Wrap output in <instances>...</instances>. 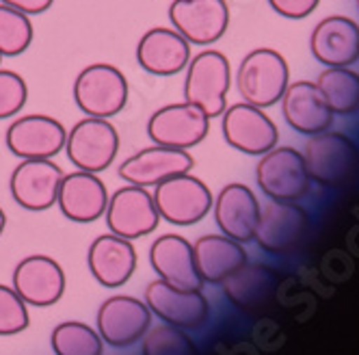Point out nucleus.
Wrapping results in <instances>:
<instances>
[{
  "mask_svg": "<svg viewBox=\"0 0 359 355\" xmlns=\"http://www.w3.org/2000/svg\"><path fill=\"white\" fill-rule=\"evenodd\" d=\"M33 22L9 5L0 3V57H18L33 43Z\"/></svg>",
  "mask_w": 359,
  "mask_h": 355,
  "instance_id": "nucleus-29",
  "label": "nucleus"
},
{
  "mask_svg": "<svg viewBox=\"0 0 359 355\" xmlns=\"http://www.w3.org/2000/svg\"><path fill=\"white\" fill-rule=\"evenodd\" d=\"M307 230L310 217L297 201H271L264 210H260L255 241L269 253H288L301 245Z\"/></svg>",
  "mask_w": 359,
  "mask_h": 355,
  "instance_id": "nucleus-14",
  "label": "nucleus"
},
{
  "mask_svg": "<svg viewBox=\"0 0 359 355\" xmlns=\"http://www.w3.org/2000/svg\"><path fill=\"white\" fill-rule=\"evenodd\" d=\"M29 325V310L24 299L0 284V336H13L24 332Z\"/></svg>",
  "mask_w": 359,
  "mask_h": 355,
  "instance_id": "nucleus-32",
  "label": "nucleus"
},
{
  "mask_svg": "<svg viewBox=\"0 0 359 355\" xmlns=\"http://www.w3.org/2000/svg\"><path fill=\"white\" fill-rule=\"evenodd\" d=\"M87 262L91 275L102 286L117 288L133 277L137 269V251L128 239H121L111 232L104 236H97L91 243Z\"/></svg>",
  "mask_w": 359,
  "mask_h": 355,
  "instance_id": "nucleus-25",
  "label": "nucleus"
},
{
  "mask_svg": "<svg viewBox=\"0 0 359 355\" xmlns=\"http://www.w3.org/2000/svg\"><path fill=\"white\" fill-rule=\"evenodd\" d=\"M318 89L323 91L333 115H353L359 111V74L348 67H327L320 72Z\"/></svg>",
  "mask_w": 359,
  "mask_h": 355,
  "instance_id": "nucleus-28",
  "label": "nucleus"
},
{
  "mask_svg": "<svg viewBox=\"0 0 359 355\" xmlns=\"http://www.w3.org/2000/svg\"><path fill=\"white\" fill-rule=\"evenodd\" d=\"M215 219L221 232L238 243H249L255 236L260 219V204L253 191L241 182H232L221 189L212 201Z\"/></svg>",
  "mask_w": 359,
  "mask_h": 355,
  "instance_id": "nucleus-21",
  "label": "nucleus"
},
{
  "mask_svg": "<svg viewBox=\"0 0 359 355\" xmlns=\"http://www.w3.org/2000/svg\"><path fill=\"white\" fill-rule=\"evenodd\" d=\"M65 126L41 113L22 115L13 119L7 128L5 143L18 159H55L65 147Z\"/></svg>",
  "mask_w": 359,
  "mask_h": 355,
  "instance_id": "nucleus-13",
  "label": "nucleus"
},
{
  "mask_svg": "<svg viewBox=\"0 0 359 355\" xmlns=\"http://www.w3.org/2000/svg\"><path fill=\"white\" fill-rule=\"evenodd\" d=\"M149 262L161 280L175 288L199 290L203 284L195 269L193 245L180 234H165L154 241L149 249Z\"/></svg>",
  "mask_w": 359,
  "mask_h": 355,
  "instance_id": "nucleus-23",
  "label": "nucleus"
},
{
  "mask_svg": "<svg viewBox=\"0 0 359 355\" xmlns=\"http://www.w3.org/2000/svg\"><path fill=\"white\" fill-rule=\"evenodd\" d=\"M169 22L189 43L210 46L229 27V7L225 0H173Z\"/></svg>",
  "mask_w": 359,
  "mask_h": 355,
  "instance_id": "nucleus-12",
  "label": "nucleus"
},
{
  "mask_svg": "<svg viewBox=\"0 0 359 355\" xmlns=\"http://www.w3.org/2000/svg\"><path fill=\"white\" fill-rule=\"evenodd\" d=\"M277 275L264 264H243L238 271L223 280L225 295L232 299L241 310H258L275 297Z\"/></svg>",
  "mask_w": 359,
  "mask_h": 355,
  "instance_id": "nucleus-27",
  "label": "nucleus"
},
{
  "mask_svg": "<svg viewBox=\"0 0 359 355\" xmlns=\"http://www.w3.org/2000/svg\"><path fill=\"white\" fill-rule=\"evenodd\" d=\"M29 100L27 81L18 72L0 67V119L15 117Z\"/></svg>",
  "mask_w": 359,
  "mask_h": 355,
  "instance_id": "nucleus-33",
  "label": "nucleus"
},
{
  "mask_svg": "<svg viewBox=\"0 0 359 355\" xmlns=\"http://www.w3.org/2000/svg\"><path fill=\"white\" fill-rule=\"evenodd\" d=\"M310 48L323 65L348 67L359 59V27L344 15L325 18L316 24Z\"/></svg>",
  "mask_w": 359,
  "mask_h": 355,
  "instance_id": "nucleus-24",
  "label": "nucleus"
},
{
  "mask_svg": "<svg viewBox=\"0 0 359 355\" xmlns=\"http://www.w3.org/2000/svg\"><path fill=\"white\" fill-rule=\"evenodd\" d=\"M63 149L76 169L100 173L117 159L119 133L107 117L85 115L72 126Z\"/></svg>",
  "mask_w": 359,
  "mask_h": 355,
  "instance_id": "nucleus-4",
  "label": "nucleus"
},
{
  "mask_svg": "<svg viewBox=\"0 0 359 355\" xmlns=\"http://www.w3.org/2000/svg\"><path fill=\"white\" fill-rule=\"evenodd\" d=\"M357 9H359V0H357Z\"/></svg>",
  "mask_w": 359,
  "mask_h": 355,
  "instance_id": "nucleus-37",
  "label": "nucleus"
},
{
  "mask_svg": "<svg viewBox=\"0 0 359 355\" xmlns=\"http://www.w3.org/2000/svg\"><path fill=\"white\" fill-rule=\"evenodd\" d=\"M5 225H7V215H5L3 208H0V234L5 232Z\"/></svg>",
  "mask_w": 359,
  "mask_h": 355,
  "instance_id": "nucleus-36",
  "label": "nucleus"
},
{
  "mask_svg": "<svg viewBox=\"0 0 359 355\" xmlns=\"http://www.w3.org/2000/svg\"><path fill=\"white\" fill-rule=\"evenodd\" d=\"M53 349L57 355H102V340L85 323H61L53 332Z\"/></svg>",
  "mask_w": 359,
  "mask_h": 355,
  "instance_id": "nucleus-30",
  "label": "nucleus"
},
{
  "mask_svg": "<svg viewBox=\"0 0 359 355\" xmlns=\"http://www.w3.org/2000/svg\"><path fill=\"white\" fill-rule=\"evenodd\" d=\"M147 308L165 323L180 329H197L208 319V299L201 290H182L163 280L151 282L145 288Z\"/></svg>",
  "mask_w": 359,
  "mask_h": 355,
  "instance_id": "nucleus-18",
  "label": "nucleus"
},
{
  "mask_svg": "<svg viewBox=\"0 0 359 355\" xmlns=\"http://www.w3.org/2000/svg\"><path fill=\"white\" fill-rule=\"evenodd\" d=\"M191 57V43L173 27H154L137 43L139 65L154 76H173L187 69Z\"/></svg>",
  "mask_w": 359,
  "mask_h": 355,
  "instance_id": "nucleus-20",
  "label": "nucleus"
},
{
  "mask_svg": "<svg viewBox=\"0 0 359 355\" xmlns=\"http://www.w3.org/2000/svg\"><path fill=\"white\" fill-rule=\"evenodd\" d=\"M143 355H195V347L180 327H156L143 340Z\"/></svg>",
  "mask_w": 359,
  "mask_h": 355,
  "instance_id": "nucleus-31",
  "label": "nucleus"
},
{
  "mask_svg": "<svg viewBox=\"0 0 359 355\" xmlns=\"http://www.w3.org/2000/svg\"><path fill=\"white\" fill-rule=\"evenodd\" d=\"M320 0H269V5L275 13L288 20H301L307 18L316 7Z\"/></svg>",
  "mask_w": 359,
  "mask_h": 355,
  "instance_id": "nucleus-34",
  "label": "nucleus"
},
{
  "mask_svg": "<svg viewBox=\"0 0 359 355\" xmlns=\"http://www.w3.org/2000/svg\"><path fill=\"white\" fill-rule=\"evenodd\" d=\"M193 258L201 282L221 284L234 271L247 264V251L243 243L225 234H208L197 239L193 245Z\"/></svg>",
  "mask_w": 359,
  "mask_h": 355,
  "instance_id": "nucleus-26",
  "label": "nucleus"
},
{
  "mask_svg": "<svg viewBox=\"0 0 359 355\" xmlns=\"http://www.w3.org/2000/svg\"><path fill=\"white\" fill-rule=\"evenodd\" d=\"M74 102L89 117H113L128 102V81L111 63L87 65L74 83Z\"/></svg>",
  "mask_w": 359,
  "mask_h": 355,
  "instance_id": "nucleus-3",
  "label": "nucleus"
},
{
  "mask_svg": "<svg viewBox=\"0 0 359 355\" xmlns=\"http://www.w3.org/2000/svg\"><path fill=\"white\" fill-rule=\"evenodd\" d=\"M255 180L262 193L275 201H299L310 191L312 178L307 173L305 159L294 147H273L262 154L255 167Z\"/></svg>",
  "mask_w": 359,
  "mask_h": 355,
  "instance_id": "nucleus-7",
  "label": "nucleus"
},
{
  "mask_svg": "<svg viewBox=\"0 0 359 355\" xmlns=\"http://www.w3.org/2000/svg\"><path fill=\"white\" fill-rule=\"evenodd\" d=\"M195 159L189 154V149H175L167 145L145 147L137 154L128 156L119 165V178L128 185L137 187H156L165 182L167 178H173L177 173L193 171Z\"/></svg>",
  "mask_w": 359,
  "mask_h": 355,
  "instance_id": "nucleus-15",
  "label": "nucleus"
},
{
  "mask_svg": "<svg viewBox=\"0 0 359 355\" xmlns=\"http://www.w3.org/2000/svg\"><path fill=\"white\" fill-rule=\"evenodd\" d=\"M3 5H9L27 15H39L53 7L55 0H0Z\"/></svg>",
  "mask_w": 359,
  "mask_h": 355,
  "instance_id": "nucleus-35",
  "label": "nucleus"
},
{
  "mask_svg": "<svg viewBox=\"0 0 359 355\" xmlns=\"http://www.w3.org/2000/svg\"><path fill=\"white\" fill-rule=\"evenodd\" d=\"M303 159L307 173L314 182L323 187H342L353 178L359 154L355 143L346 135L323 130L310 137Z\"/></svg>",
  "mask_w": 359,
  "mask_h": 355,
  "instance_id": "nucleus-5",
  "label": "nucleus"
},
{
  "mask_svg": "<svg viewBox=\"0 0 359 355\" xmlns=\"http://www.w3.org/2000/svg\"><path fill=\"white\" fill-rule=\"evenodd\" d=\"M232 85V67L219 50H201L191 57L184 79V100L199 107L210 119L227 109V91Z\"/></svg>",
  "mask_w": 359,
  "mask_h": 355,
  "instance_id": "nucleus-2",
  "label": "nucleus"
},
{
  "mask_svg": "<svg viewBox=\"0 0 359 355\" xmlns=\"http://www.w3.org/2000/svg\"><path fill=\"white\" fill-rule=\"evenodd\" d=\"M151 195L161 219L173 225H193L201 221L212 210L215 201L206 182L191 171L167 178L165 182L156 185Z\"/></svg>",
  "mask_w": 359,
  "mask_h": 355,
  "instance_id": "nucleus-6",
  "label": "nucleus"
},
{
  "mask_svg": "<svg viewBox=\"0 0 359 355\" xmlns=\"http://www.w3.org/2000/svg\"><path fill=\"white\" fill-rule=\"evenodd\" d=\"M104 215L109 230L128 241L151 234L161 221L158 208L154 204V195L147 193L145 187L137 185H126L109 195Z\"/></svg>",
  "mask_w": 359,
  "mask_h": 355,
  "instance_id": "nucleus-9",
  "label": "nucleus"
},
{
  "mask_svg": "<svg viewBox=\"0 0 359 355\" xmlns=\"http://www.w3.org/2000/svg\"><path fill=\"white\" fill-rule=\"evenodd\" d=\"M61 180L63 171L53 159H24L11 173L9 189L18 206L41 213L57 204Z\"/></svg>",
  "mask_w": 359,
  "mask_h": 355,
  "instance_id": "nucleus-11",
  "label": "nucleus"
},
{
  "mask_svg": "<svg viewBox=\"0 0 359 355\" xmlns=\"http://www.w3.org/2000/svg\"><path fill=\"white\" fill-rule=\"evenodd\" d=\"M149 323H151V314L147 303L126 295L107 299L97 312L100 336L111 347L135 344L145 336Z\"/></svg>",
  "mask_w": 359,
  "mask_h": 355,
  "instance_id": "nucleus-17",
  "label": "nucleus"
},
{
  "mask_svg": "<svg viewBox=\"0 0 359 355\" xmlns=\"http://www.w3.org/2000/svg\"><path fill=\"white\" fill-rule=\"evenodd\" d=\"M57 204L65 219L74 223H91L104 217L109 206V191L97 173L76 169L72 173H63Z\"/></svg>",
  "mask_w": 359,
  "mask_h": 355,
  "instance_id": "nucleus-16",
  "label": "nucleus"
},
{
  "mask_svg": "<svg viewBox=\"0 0 359 355\" xmlns=\"http://www.w3.org/2000/svg\"><path fill=\"white\" fill-rule=\"evenodd\" d=\"M281 111L290 128L301 135H318L329 130L333 123V111L318 85L312 81H297L288 85L281 95Z\"/></svg>",
  "mask_w": 359,
  "mask_h": 355,
  "instance_id": "nucleus-22",
  "label": "nucleus"
},
{
  "mask_svg": "<svg viewBox=\"0 0 359 355\" xmlns=\"http://www.w3.org/2000/svg\"><path fill=\"white\" fill-rule=\"evenodd\" d=\"M0 63H3V57H0Z\"/></svg>",
  "mask_w": 359,
  "mask_h": 355,
  "instance_id": "nucleus-38",
  "label": "nucleus"
},
{
  "mask_svg": "<svg viewBox=\"0 0 359 355\" xmlns=\"http://www.w3.org/2000/svg\"><path fill=\"white\" fill-rule=\"evenodd\" d=\"M13 290L24 299V303H31V306H53L63 297L65 273L53 258L29 256L13 271Z\"/></svg>",
  "mask_w": 359,
  "mask_h": 355,
  "instance_id": "nucleus-19",
  "label": "nucleus"
},
{
  "mask_svg": "<svg viewBox=\"0 0 359 355\" xmlns=\"http://www.w3.org/2000/svg\"><path fill=\"white\" fill-rule=\"evenodd\" d=\"M221 130L234 149L249 156H262L277 145L279 133L273 119L264 109L253 107L249 102H238L227 107L221 113Z\"/></svg>",
  "mask_w": 359,
  "mask_h": 355,
  "instance_id": "nucleus-8",
  "label": "nucleus"
},
{
  "mask_svg": "<svg viewBox=\"0 0 359 355\" xmlns=\"http://www.w3.org/2000/svg\"><path fill=\"white\" fill-rule=\"evenodd\" d=\"M210 117L191 102L167 105L154 111L147 121V135L156 145L191 149L206 139Z\"/></svg>",
  "mask_w": 359,
  "mask_h": 355,
  "instance_id": "nucleus-10",
  "label": "nucleus"
},
{
  "mask_svg": "<svg viewBox=\"0 0 359 355\" xmlns=\"http://www.w3.org/2000/svg\"><path fill=\"white\" fill-rule=\"evenodd\" d=\"M290 85V69L286 59L273 48H255L241 61L236 72V87L245 102L269 109L277 105Z\"/></svg>",
  "mask_w": 359,
  "mask_h": 355,
  "instance_id": "nucleus-1",
  "label": "nucleus"
}]
</instances>
